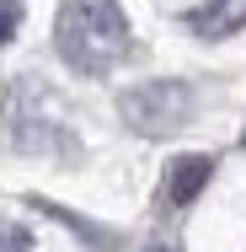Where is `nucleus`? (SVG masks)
Listing matches in <instances>:
<instances>
[{
	"label": "nucleus",
	"instance_id": "nucleus-2",
	"mask_svg": "<svg viewBox=\"0 0 246 252\" xmlns=\"http://www.w3.org/2000/svg\"><path fill=\"white\" fill-rule=\"evenodd\" d=\"M123 124L139 134H171L193 118V92L182 81H139L123 92Z\"/></svg>",
	"mask_w": 246,
	"mask_h": 252
},
{
	"label": "nucleus",
	"instance_id": "nucleus-1",
	"mask_svg": "<svg viewBox=\"0 0 246 252\" xmlns=\"http://www.w3.org/2000/svg\"><path fill=\"white\" fill-rule=\"evenodd\" d=\"M54 49L81 75H107L129 54V16L118 0H64L54 22Z\"/></svg>",
	"mask_w": 246,
	"mask_h": 252
},
{
	"label": "nucleus",
	"instance_id": "nucleus-7",
	"mask_svg": "<svg viewBox=\"0 0 246 252\" xmlns=\"http://www.w3.org/2000/svg\"><path fill=\"white\" fill-rule=\"evenodd\" d=\"M150 252H171V247H150Z\"/></svg>",
	"mask_w": 246,
	"mask_h": 252
},
{
	"label": "nucleus",
	"instance_id": "nucleus-4",
	"mask_svg": "<svg viewBox=\"0 0 246 252\" xmlns=\"http://www.w3.org/2000/svg\"><path fill=\"white\" fill-rule=\"evenodd\" d=\"M246 22V0H209L203 11L193 16V32L198 38H225Z\"/></svg>",
	"mask_w": 246,
	"mask_h": 252
},
{
	"label": "nucleus",
	"instance_id": "nucleus-3",
	"mask_svg": "<svg viewBox=\"0 0 246 252\" xmlns=\"http://www.w3.org/2000/svg\"><path fill=\"white\" fill-rule=\"evenodd\" d=\"M209 177H214V161L209 156H177L171 166H166V204H193L203 188H209Z\"/></svg>",
	"mask_w": 246,
	"mask_h": 252
},
{
	"label": "nucleus",
	"instance_id": "nucleus-6",
	"mask_svg": "<svg viewBox=\"0 0 246 252\" xmlns=\"http://www.w3.org/2000/svg\"><path fill=\"white\" fill-rule=\"evenodd\" d=\"M16 16H22V11H16V0H0V43L11 38V27H16Z\"/></svg>",
	"mask_w": 246,
	"mask_h": 252
},
{
	"label": "nucleus",
	"instance_id": "nucleus-5",
	"mask_svg": "<svg viewBox=\"0 0 246 252\" xmlns=\"http://www.w3.org/2000/svg\"><path fill=\"white\" fill-rule=\"evenodd\" d=\"M0 252H38L22 225H0Z\"/></svg>",
	"mask_w": 246,
	"mask_h": 252
},
{
	"label": "nucleus",
	"instance_id": "nucleus-8",
	"mask_svg": "<svg viewBox=\"0 0 246 252\" xmlns=\"http://www.w3.org/2000/svg\"><path fill=\"white\" fill-rule=\"evenodd\" d=\"M241 145H246V134H241Z\"/></svg>",
	"mask_w": 246,
	"mask_h": 252
}]
</instances>
